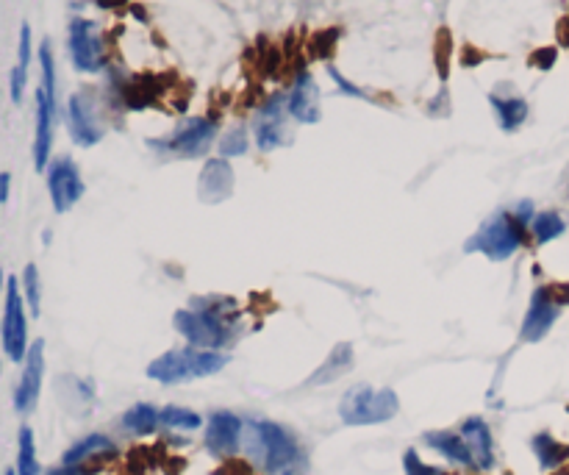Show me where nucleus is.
<instances>
[{
	"label": "nucleus",
	"instance_id": "nucleus-35",
	"mask_svg": "<svg viewBox=\"0 0 569 475\" xmlns=\"http://www.w3.org/2000/svg\"><path fill=\"white\" fill-rule=\"evenodd\" d=\"M45 475H87V467H70V464H59Z\"/></svg>",
	"mask_w": 569,
	"mask_h": 475
},
{
	"label": "nucleus",
	"instance_id": "nucleus-15",
	"mask_svg": "<svg viewBox=\"0 0 569 475\" xmlns=\"http://www.w3.org/2000/svg\"><path fill=\"white\" fill-rule=\"evenodd\" d=\"M458 434H461L464 442L470 445L472 459H475L478 473H489V470H495L497 450H495V437H492V425L486 423L483 417H478V414H472V417H464V420H461V425H458Z\"/></svg>",
	"mask_w": 569,
	"mask_h": 475
},
{
	"label": "nucleus",
	"instance_id": "nucleus-1",
	"mask_svg": "<svg viewBox=\"0 0 569 475\" xmlns=\"http://www.w3.org/2000/svg\"><path fill=\"white\" fill-rule=\"evenodd\" d=\"M242 448L264 475H303L309 467L303 442L292 428L275 420H261V417L245 420Z\"/></svg>",
	"mask_w": 569,
	"mask_h": 475
},
{
	"label": "nucleus",
	"instance_id": "nucleus-22",
	"mask_svg": "<svg viewBox=\"0 0 569 475\" xmlns=\"http://www.w3.org/2000/svg\"><path fill=\"white\" fill-rule=\"evenodd\" d=\"M353 367V345H347V342H339L331 353H328V359L314 370L311 375L309 387H325V384H331L336 378H342Z\"/></svg>",
	"mask_w": 569,
	"mask_h": 475
},
{
	"label": "nucleus",
	"instance_id": "nucleus-21",
	"mask_svg": "<svg viewBox=\"0 0 569 475\" xmlns=\"http://www.w3.org/2000/svg\"><path fill=\"white\" fill-rule=\"evenodd\" d=\"M120 428L131 437H153L161 428V409L153 403L139 400L131 409H125L120 417Z\"/></svg>",
	"mask_w": 569,
	"mask_h": 475
},
{
	"label": "nucleus",
	"instance_id": "nucleus-7",
	"mask_svg": "<svg viewBox=\"0 0 569 475\" xmlns=\"http://www.w3.org/2000/svg\"><path fill=\"white\" fill-rule=\"evenodd\" d=\"M220 125L209 117H189L186 123L175 128L167 139H150V148L161 150L167 156H178V159H200L206 156L209 148L217 139Z\"/></svg>",
	"mask_w": 569,
	"mask_h": 475
},
{
	"label": "nucleus",
	"instance_id": "nucleus-29",
	"mask_svg": "<svg viewBox=\"0 0 569 475\" xmlns=\"http://www.w3.org/2000/svg\"><path fill=\"white\" fill-rule=\"evenodd\" d=\"M20 287H23L25 306H28L31 317H39V314H42V281H39V270L34 262L25 264Z\"/></svg>",
	"mask_w": 569,
	"mask_h": 475
},
{
	"label": "nucleus",
	"instance_id": "nucleus-12",
	"mask_svg": "<svg viewBox=\"0 0 569 475\" xmlns=\"http://www.w3.org/2000/svg\"><path fill=\"white\" fill-rule=\"evenodd\" d=\"M42 378H45V342L37 339L31 342L28 356L23 362V375L14 389V412L31 414L37 409L39 395H42Z\"/></svg>",
	"mask_w": 569,
	"mask_h": 475
},
{
	"label": "nucleus",
	"instance_id": "nucleus-10",
	"mask_svg": "<svg viewBox=\"0 0 569 475\" xmlns=\"http://www.w3.org/2000/svg\"><path fill=\"white\" fill-rule=\"evenodd\" d=\"M242 437H245V420L228 409L211 412L203 425V445L214 459L236 456L242 450Z\"/></svg>",
	"mask_w": 569,
	"mask_h": 475
},
{
	"label": "nucleus",
	"instance_id": "nucleus-9",
	"mask_svg": "<svg viewBox=\"0 0 569 475\" xmlns=\"http://www.w3.org/2000/svg\"><path fill=\"white\" fill-rule=\"evenodd\" d=\"M48 192H50V203H53V212L56 214H67L73 209L78 200L84 198L87 192V184L81 178V170L78 164L70 159V156H59L48 164Z\"/></svg>",
	"mask_w": 569,
	"mask_h": 475
},
{
	"label": "nucleus",
	"instance_id": "nucleus-27",
	"mask_svg": "<svg viewBox=\"0 0 569 475\" xmlns=\"http://www.w3.org/2000/svg\"><path fill=\"white\" fill-rule=\"evenodd\" d=\"M564 231H567V223H564V217L553 212V209L533 214L531 237L536 245H547V242H553V239L564 237Z\"/></svg>",
	"mask_w": 569,
	"mask_h": 475
},
{
	"label": "nucleus",
	"instance_id": "nucleus-6",
	"mask_svg": "<svg viewBox=\"0 0 569 475\" xmlns=\"http://www.w3.org/2000/svg\"><path fill=\"white\" fill-rule=\"evenodd\" d=\"M0 345L9 362L20 364L28 356V306H25L23 287L17 278L6 281V303H3V320H0Z\"/></svg>",
	"mask_w": 569,
	"mask_h": 475
},
{
	"label": "nucleus",
	"instance_id": "nucleus-11",
	"mask_svg": "<svg viewBox=\"0 0 569 475\" xmlns=\"http://www.w3.org/2000/svg\"><path fill=\"white\" fill-rule=\"evenodd\" d=\"M553 287H536L531 300H528V312L522 317L520 339L522 342H542L550 334V328L561 317V300Z\"/></svg>",
	"mask_w": 569,
	"mask_h": 475
},
{
	"label": "nucleus",
	"instance_id": "nucleus-36",
	"mask_svg": "<svg viewBox=\"0 0 569 475\" xmlns=\"http://www.w3.org/2000/svg\"><path fill=\"white\" fill-rule=\"evenodd\" d=\"M0 289H6V275H3V267H0Z\"/></svg>",
	"mask_w": 569,
	"mask_h": 475
},
{
	"label": "nucleus",
	"instance_id": "nucleus-8",
	"mask_svg": "<svg viewBox=\"0 0 569 475\" xmlns=\"http://www.w3.org/2000/svg\"><path fill=\"white\" fill-rule=\"evenodd\" d=\"M67 48L78 73L95 75L106 67V45L100 37V28L87 17H75L67 28Z\"/></svg>",
	"mask_w": 569,
	"mask_h": 475
},
{
	"label": "nucleus",
	"instance_id": "nucleus-13",
	"mask_svg": "<svg viewBox=\"0 0 569 475\" xmlns=\"http://www.w3.org/2000/svg\"><path fill=\"white\" fill-rule=\"evenodd\" d=\"M67 128L75 145L81 148H92L103 139V125H100L98 106L87 92H75L73 98L67 100Z\"/></svg>",
	"mask_w": 569,
	"mask_h": 475
},
{
	"label": "nucleus",
	"instance_id": "nucleus-14",
	"mask_svg": "<svg viewBox=\"0 0 569 475\" xmlns=\"http://www.w3.org/2000/svg\"><path fill=\"white\" fill-rule=\"evenodd\" d=\"M286 98L284 95H273L256 114V123H253V134H256V145L261 153H270V150L281 148L286 142Z\"/></svg>",
	"mask_w": 569,
	"mask_h": 475
},
{
	"label": "nucleus",
	"instance_id": "nucleus-26",
	"mask_svg": "<svg viewBox=\"0 0 569 475\" xmlns=\"http://www.w3.org/2000/svg\"><path fill=\"white\" fill-rule=\"evenodd\" d=\"M17 475H39L42 467H39L37 459V437H34V428L31 425H20V434H17V467H14Z\"/></svg>",
	"mask_w": 569,
	"mask_h": 475
},
{
	"label": "nucleus",
	"instance_id": "nucleus-25",
	"mask_svg": "<svg viewBox=\"0 0 569 475\" xmlns=\"http://www.w3.org/2000/svg\"><path fill=\"white\" fill-rule=\"evenodd\" d=\"M531 450L542 470H556V467H561V464L569 459L567 445H564V442H558V439L553 437V434H547V431H542V434H533Z\"/></svg>",
	"mask_w": 569,
	"mask_h": 475
},
{
	"label": "nucleus",
	"instance_id": "nucleus-34",
	"mask_svg": "<svg viewBox=\"0 0 569 475\" xmlns=\"http://www.w3.org/2000/svg\"><path fill=\"white\" fill-rule=\"evenodd\" d=\"M9 192H12V173H0V206L9 203Z\"/></svg>",
	"mask_w": 569,
	"mask_h": 475
},
{
	"label": "nucleus",
	"instance_id": "nucleus-5",
	"mask_svg": "<svg viewBox=\"0 0 569 475\" xmlns=\"http://www.w3.org/2000/svg\"><path fill=\"white\" fill-rule=\"evenodd\" d=\"M400 412V398L395 389L370 387V384H356L350 387L339 400V420L350 428L361 425H384L395 420Z\"/></svg>",
	"mask_w": 569,
	"mask_h": 475
},
{
	"label": "nucleus",
	"instance_id": "nucleus-30",
	"mask_svg": "<svg viewBox=\"0 0 569 475\" xmlns=\"http://www.w3.org/2000/svg\"><path fill=\"white\" fill-rule=\"evenodd\" d=\"M245 153H248V131H245V125H234L220 139V156L223 159H236V156H245Z\"/></svg>",
	"mask_w": 569,
	"mask_h": 475
},
{
	"label": "nucleus",
	"instance_id": "nucleus-24",
	"mask_svg": "<svg viewBox=\"0 0 569 475\" xmlns=\"http://www.w3.org/2000/svg\"><path fill=\"white\" fill-rule=\"evenodd\" d=\"M28 67H31V25L23 23V28H20V45H17V64H14V70L9 73L12 103L23 100L25 84H28Z\"/></svg>",
	"mask_w": 569,
	"mask_h": 475
},
{
	"label": "nucleus",
	"instance_id": "nucleus-32",
	"mask_svg": "<svg viewBox=\"0 0 569 475\" xmlns=\"http://www.w3.org/2000/svg\"><path fill=\"white\" fill-rule=\"evenodd\" d=\"M328 73H331V78H334V81H336V87L342 89L345 95H350V98H359V100H370V98H367V92H364V89H359V87H356V84H350V81H347L345 75L339 73L336 67H328Z\"/></svg>",
	"mask_w": 569,
	"mask_h": 475
},
{
	"label": "nucleus",
	"instance_id": "nucleus-38",
	"mask_svg": "<svg viewBox=\"0 0 569 475\" xmlns=\"http://www.w3.org/2000/svg\"><path fill=\"white\" fill-rule=\"evenodd\" d=\"M0 373H3V364H0Z\"/></svg>",
	"mask_w": 569,
	"mask_h": 475
},
{
	"label": "nucleus",
	"instance_id": "nucleus-20",
	"mask_svg": "<svg viewBox=\"0 0 569 475\" xmlns=\"http://www.w3.org/2000/svg\"><path fill=\"white\" fill-rule=\"evenodd\" d=\"M117 453V442L106 434H87L78 442H73L70 448L64 450L62 464H70V467H87L89 462H98V459H109Z\"/></svg>",
	"mask_w": 569,
	"mask_h": 475
},
{
	"label": "nucleus",
	"instance_id": "nucleus-28",
	"mask_svg": "<svg viewBox=\"0 0 569 475\" xmlns=\"http://www.w3.org/2000/svg\"><path fill=\"white\" fill-rule=\"evenodd\" d=\"M203 425H206V420H203L198 412L186 409V406H175V403H170V406L161 409V428L192 434V431H200Z\"/></svg>",
	"mask_w": 569,
	"mask_h": 475
},
{
	"label": "nucleus",
	"instance_id": "nucleus-17",
	"mask_svg": "<svg viewBox=\"0 0 569 475\" xmlns=\"http://www.w3.org/2000/svg\"><path fill=\"white\" fill-rule=\"evenodd\" d=\"M236 175L234 167L228 159H209L203 164L198 178V198L203 203H225V200L234 195Z\"/></svg>",
	"mask_w": 569,
	"mask_h": 475
},
{
	"label": "nucleus",
	"instance_id": "nucleus-31",
	"mask_svg": "<svg viewBox=\"0 0 569 475\" xmlns=\"http://www.w3.org/2000/svg\"><path fill=\"white\" fill-rule=\"evenodd\" d=\"M403 475H447V473L442 467L425 462L417 448H409L403 453Z\"/></svg>",
	"mask_w": 569,
	"mask_h": 475
},
{
	"label": "nucleus",
	"instance_id": "nucleus-23",
	"mask_svg": "<svg viewBox=\"0 0 569 475\" xmlns=\"http://www.w3.org/2000/svg\"><path fill=\"white\" fill-rule=\"evenodd\" d=\"M489 106L495 109L497 125H500L506 134H514V131H520L522 125H525V120H528V112H531L528 100L517 98V95H511V98L489 95Z\"/></svg>",
	"mask_w": 569,
	"mask_h": 475
},
{
	"label": "nucleus",
	"instance_id": "nucleus-2",
	"mask_svg": "<svg viewBox=\"0 0 569 475\" xmlns=\"http://www.w3.org/2000/svg\"><path fill=\"white\" fill-rule=\"evenodd\" d=\"M236 303L231 298H200L195 309H178L173 317L175 331L186 339V345L203 350H225L239 339L234 325Z\"/></svg>",
	"mask_w": 569,
	"mask_h": 475
},
{
	"label": "nucleus",
	"instance_id": "nucleus-3",
	"mask_svg": "<svg viewBox=\"0 0 569 475\" xmlns=\"http://www.w3.org/2000/svg\"><path fill=\"white\" fill-rule=\"evenodd\" d=\"M528 237H531V225L525 223L520 214L514 209H497L464 242V253H481L489 262H508L517 256V250L528 245Z\"/></svg>",
	"mask_w": 569,
	"mask_h": 475
},
{
	"label": "nucleus",
	"instance_id": "nucleus-16",
	"mask_svg": "<svg viewBox=\"0 0 569 475\" xmlns=\"http://www.w3.org/2000/svg\"><path fill=\"white\" fill-rule=\"evenodd\" d=\"M56 112L59 100H53L45 89H37V134H34V167L37 173H45L53 150V128H56Z\"/></svg>",
	"mask_w": 569,
	"mask_h": 475
},
{
	"label": "nucleus",
	"instance_id": "nucleus-37",
	"mask_svg": "<svg viewBox=\"0 0 569 475\" xmlns=\"http://www.w3.org/2000/svg\"><path fill=\"white\" fill-rule=\"evenodd\" d=\"M3 475H17V473H14V470H6V473H3Z\"/></svg>",
	"mask_w": 569,
	"mask_h": 475
},
{
	"label": "nucleus",
	"instance_id": "nucleus-33",
	"mask_svg": "<svg viewBox=\"0 0 569 475\" xmlns=\"http://www.w3.org/2000/svg\"><path fill=\"white\" fill-rule=\"evenodd\" d=\"M553 62H556V50L553 48L539 50V53L533 56V64H539L542 70H550V67H553Z\"/></svg>",
	"mask_w": 569,
	"mask_h": 475
},
{
	"label": "nucleus",
	"instance_id": "nucleus-18",
	"mask_svg": "<svg viewBox=\"0 0 569 475\" xmlns=\"http://www.w3.org/2000/svg\"><path fill=\"white\" fill-rule=\"evenodd\" d=\"M286 109L289 117H295L297 123H320V87L314 81V75L300 70L295 78V84L286 95Z\"/></svg>",
	"mask_w": 569,
	"mask_h": 475
},
{
	"label": "nucleus",
	"instance_id": "nucleus-19",
	"mask_svg": "<svg viewBox=\"0 0 569 475\" xmlns=\"http://www.w3.org/2000/svg\"><path fill=\"white\" fill-rule=\"evenodd\" d=\"M422 445L433 450L436 456H442L447 464L458 467V470L478 473L470 445L464 442V437H461L458 431H425V434H422Z\"/></svg>",
	"mask_w": 569,
	"mask_h": 475
},
{
	"label": "nucleus",
	"instance_id": "nucleus-4",
	"mask_svg": "<svg viewBox=\"0 0 569 475\" xmlns=\"http://www.w3.org/2000/svg\"><path fill=\"white\" fill-rule=\"evenodd\" d=\"M231 362V356L225 350H203V348H175L156 356L148 364V378L164 387H175V384H189L198 378H209V375L223 373Z\"/></svg>",
	"mask_w": 569,
	"mask_h": 475
}]
</instances>
